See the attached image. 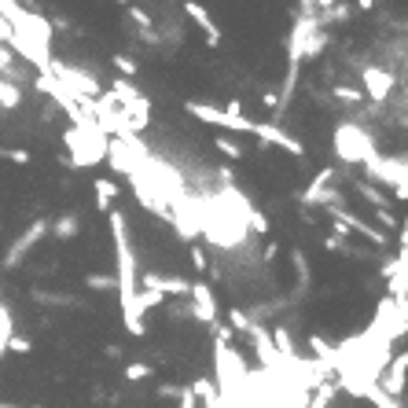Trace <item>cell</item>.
<instances>
[{
    "label": "cell",
    "mask_w": 408,
    "mask_h": 408,
    "mask_svg": "<svg viewBox=\"0 0 408 408\" xmlns=\"http://www.w3.org/2000/svg\"><path fill=\"white\" fill-rule=\"evenodd\" d=\"M111 240H114V257H118V272H114V291L122 302V324L133 338L147 335L144 316L136 313V291H140V269H136V254L133 243H129V221L125 213L111 210Z\"/></svg>",
    "instance_id": "1"
},
{
    "label": "cell",
    "mask_w": 408,
    "mask_h": 408,
    "mask_svg": "<svg viewBox=\"0 0 408 408\" xmlns=\"http://www.w3.org/2000/svg\"><path fill=\"white\" fill-rule=\"evenodd\" d=\"M63 140H67V147H70V162L67 166L89 169V166H100L107 159V140L111 136L92 122V125H70L67 133H63Z\"/></svg>",
    "instance_id": "2"
},
{
    "label": "cell",
    "mask_w": 408,
    "mask_h": 408,
    "mask_svg": "<svg viewBox=\"0 0 408 408\" xmlns=\"http://www.w3.org/2000/svg\"><path fill=\"white\" fill-rule=\"evenodd\" d=\"M375 136L360 122H338L335 125V159L346 166H368L375 159Z\"/></svg>",
    "instance_id": "3"
},
{
    "label": "cell",
    "mask_w": 408,
    "mask_h": 408,
    "mask_svg": "<svg viewBox=\"0 0 408 408\" xmlns=\"http://www.w3.org/2000/svg\"><path fill=\"white\" fill-rule=\"evenodd\" d=\"M240 107H243L240 100H232V103H225V107H213V103L188 100V103H184V111H188L191 118L206 122V125L232 129V133H250V129H254V122H250V118H243V111H240Z\"/></svg>",
    "instance_id": "4"
},
{
    "label": "cell",
    "mask_w": 408,
    "mask_h": 408,
    "mask_svg": "<svg viewBox=\"0 0 408 408\" xmlns=\"http://www.w3.org/2000/svg\"><path fill=\"white\" fill-rule=\"evenodd\" d=\"M364 173H368L372 181L390 184L397 203L408 199V169H404V159H382V155H375L368 166H364Z\"/></svg>",
    "instance_id": "5"
},
{
    "label": "cell",
    "mask_w": 408,
    "mask_h": 408,
    "mask_svg": "<svg viewBox=\"0 0 408 408\" xmlns=\"http://www.w3.org/2000/svg\"><path fill=\"white\" fill-rule=\"evenodd\" d=\"M298 199H302L306 206H342V195H338V169H335V166L320 169V173L313 177V184H309Z\"/></svg>",
    "instance_id": "6"
},
{
    "label": "cell",
    "mask_w": 408,
    "mask_h": 408,
    "mask_svg": "<svg viewBox=\"0 0 408 408\" xmlns=\"http://www.w3.org/2000/svg\"><path fill=\"white\" fill-rule=\"evenodd\" d=\"M48 235V221H33L26 232H18L15 240H11V247H8V254H4V269H18L30 257V250L41 243Z\"/></svg>",
    "instance_id": "7"
},
{
    "label": "cell",
    "mask_w": 408,
    "mask_h": 408,
    "mask_svg": "<svg viewBox=\"0 0 408 408\" xmlns=\"http://www.w3.org/2000/svg\"><path fill=\"white\" fill-rule=\"evenodd\" d=\"M360 81H364V96H368L375 107H382L386 100H390V92H394V85H397V77L386 70V67H375V63H368V67L360 70Z\"/></svg>",
    "instance_id": "8"
},
{
    "label": "cell",
    "mask_w": 408,
    "mask_h": 408,
    "mask_svg": "<svg viewBox=\"0 0 408 408\" xmlns=\"http://www.w3.org/2000/svg\"><path fill=\"white\" fill-rule=\"evenodd\" d=\"M188 302H191V316L199 320V324H218V294H213V287L210 284H203V280H191V291H188Z\"/></svg>",
    "instance_id": "9"
},
{
    "label": "cell",
    "mask_w": 408,
    "mask_h": 408,
    "mask_svg": "<svg viewBox=\"0 0 408 408\" xmlns=\"http://www.w3.org/2000/svg\"><path fill=\"white\" fill-rule=\"evenodd\" d=\"M404 368H408V353L401 350L386 368L379 372V379H375V386L386 394V397H394V401H401L404 397Z\"/></svg>",
    "instance_id": "10"
},
{
    "label": "cell",
    "mask_w": 408,
    "mask_h": 408,
    "mask_svg": "<svg viewBox=\"0 0 408 408\" xmlns=\"http://www.w3.org/2000/svg\"><path fill=\"white\" fill-rule=\"evenodd\" d=\"M250 133L262 140V144H276V147H280V151H287V155H306L302 140H294L291 133H284V129H280V125H272V122H254Z\"/></svg>",
    "instance_id": "11"
},
{
    "label": "cell",
    "mask_w": 408,
    "mask_h": 408,
    "mask_svg": "<svg viewBox=\"0 0 408 408\" xmlns=\"http://www.w3.org/2000/svg\"><path fill=\"white\" fill-rule=\"evenodd\" d=\"M184 15L206 33V45H210V48L221 45V26H218V18H213V15L199 4V0H184Z\"/></svg>",
    "instance_id": "12"
},
{
    "label": "cell",
    "mask_w": 408,
    "mask_h": 408,
    "mask_svg": "<svg viewBox=\"0 0 408 408\" xmlns=\"http://www.w3.org/2000/svg\"><path fill=\"white\" fill-rule=\"evenodd\" d=\"M140 287H151V291H159L162 298H166V294L188 298V291H191V280H184V276H162V272H147Z\"/></svg>",
    "instance_id": "13"
},
{
    "label": "cell",
    "mask_w": 408,
    "mask_h": 408,
    "mask_svg": "<svg viewBox=\"0 0 408 408\" xmlns=\"http://www.w3.org/2000/svg\"><path fill=\"white\" fill-rule=\"evenodd\" d=\"M92 195H96V210H100V213H111V210H114V199H118V181H111V177H96Z\"/></svg>",
    "instance_id": "14"
},
{
    "label": "cell",
    "mask_w": 408,
    "mask_h": 408,
    "mask_svg": "<svg viewBox=\"0 0 408 408\" xmlns=\"http://www.w3.org/2000/svg\"><path fill=\"white\" fill-rule=\"evenodd\" d=\"M0 107H4V111H18V107H23V89H18V81L0 77Z\"/></svg>",
    "instance_id": "15"
},
{
    "label": "cell",
    "mask_w": 408,
    "mask_h": 408,
    "mask_svg": "<svg viewBox=\"0 0 408 408\" xmlns=\"http://www.w3.org/2000/svg\"><path fill=\"white\" fill-rule=\"evenodd\" d=\"M11 335H15V313H11L8 302H0V360H4V353H8V338Z\"/></svg>",
    "instance_id": "16"
},
{
    "label": "cell",
    "mask_w": 408,
    "mask_h": 408,
    "mask_svg": "<svg viewBox=\"0 0 408 408\" xmlns=\"http://www.w3.org/2000/svg\"><path fill=\"white\" fill-rule=\"evenodd\" d=\"M52 235H55V240H74V235L81 232V221H77V213H63V218L48 228Z\"/></svg>",
    "instance_id": "17"
},
{
    "label": "cell",
    "mask_w": 408,
    "mask_h": 408,
    "mask_svg": "<svg viewBox=\"0 0 408 408\" xmlns=\"http://www.w3.org/2000/svg\"><path fill=\"white\" fill-rule=\"evenodd\" d=\"M291 265L298 272V291H309L313 272H309V262H306V250H291Z\"/></svg>",
    "instance_id": "18"
},
{
    "label": "cell",
    "mask_w": 408,
    "mask_h": 408,
    "mask_svg": "<svg viewBox=\"0 0 408 408\" xmlns=\"http://www.w3.org/2000/svg\"><path fill=\"white\" fill-rule=\"evenodd\" d=\"M360 397H364V401H368L372 408H404L401 401H394V397H386V394L379 390V386H375V382H372V386H364V394H360Z\"/></svg>",
    "instance_id": "19"
},
{
    "label": "cell",
    "mask_w": 408,
    "mask_h": 408,
    "mask_svg": "<svg viewBox=\"0 0 408 408\" xmlns=\"http://www.w3.org/2000/svg\"><path fill=\"white\" fill-rule=\"evenodd\" d=\"M111 63H114V70H118L125 81H133V77L140 74V63H136L133 55H125V52H114V55H111Z\"/></svg>",
    "instance_id": "20"
},
{
    "label": "cell",
    "mask_w": 408,
    "mask_h": 408,
    "mask_svg": "<svg viewBox=\"0 0 408 408\" xmlns=\"http://www.w3.org/2000/svg\"><path fill=\"white\" fill-rule=\"evenodd\" d=\"M155 306H166V298H162L159 291H151V287H140V291H136V313L144 316L147 309H155Z\"/></svg>",
    "instance_id": "21"
},
{
    "label": "cell",
    "mask_w": 408,
    "mask_h": 408,
    "mask_svg": "<svg viewBox=\"0 0 408 408\" xmlns=\"http://www.w3.org/2000/svg\"><path fill=\"white\" fill-rule=\"evenodd\" d=\"M151 364H147V360H129L125 364V368H122V375L129 379V382H144V379H151Z\"/></svg>",
    "instance_id": "22"
},
{
    "label": "cell",
    "mask_w": 408,
    "mask_h": 408,
    "mask_svg": "<svg viewBox=\"0 0 408 408\" xmlns=\"http://www.w3.org/2000/svg\"><path fill=\"white\" fill-rule=\"evenodd\" d=\"M33 302L41 306H77V298L74 294H48V291H30Z\"/></svg>",
    "instance_id": "23"
},
{
    "label": "cell",
    "mask_w": 408,
    "mask_h": 408,
    "mask_svg": "<svg viewBox=\"0 0 408 408\" xmlns=\"http://www.w3.org/2000/svg\"><path fill=\"white\" fill-rule=\"evenodd\" d=\"M85 287L107 294V291H114V276L111 272H89V276H85Z\"/></svg>",
    "instance_id": "24"
},
{
    "label": "cell",
    "mask_w": 408,
    "mask_h": 408,
    "mask_svg": "<svg viewBox=\"0 0 408 408\" xmlns=\"http://www.w3.org/2000/svg\"><path fill=\"white\" fill-rule=\"evenodd\" d=\"M357 191L364 195V203H372V210H386V195L375 188V184H364V181H357Z\"/></svg>",
    "instance_id": "25"
},
{
    "label": "cell",
    "mask_w": 408,
    "mask_h": 408,
    "mask_svg": "<svg viewBox=\"0 0 408 408\" xmlns=\"http://www.w3.org/2000/svg\"><path fill=\"white\" fill-rule=\"evenodd\" d=\"M0 159H4V162H15V166H30V162H33V155L23 151V147H0Z\"/></svg>",
    "instance_id": "26"
},
{
    "label": "cell",
    "mask_w": 408,
    "mask_h": 408,
    "mask_svg": "<svg viewBox=\"0 0 408 408\" xmlns=\"http://www.w3.org/2000/svg\"><path fill=\"white\" fill-rule=\"evenodd\" d=\"M213 144H218V151L228 155L232 162H240V159H243V147L235 144V140H228V136H213Z\"/></svg>",
    "instance_id": "27"
},
{
    "label": "cell",
    "mask_w": 408,
    "mask_h": 408,
    "mask_svg": "<svg viewBox=\"0 0 408 408\" xmlns=\"http://www.w3.org/2000/svg\"><path fill=\"white\" fill-rule=\"evenodd\" d=\"M228 324H232L235 331H247V335H250L254 316H250V313H243V309H228Z\"/></svg>",
    "instance_id": "28"
},
{
    "label": "cell",
    "mask_w": 408,
    "mask_h": 408,
    "mask_svg": "<svg viewBox=\"0 0 408 408\" xmlns=\"http://www.w3.org/2000/svg\"><path fill=\"white\" fill-rule=\"evenodd\" d=\"M335 100H342V103H364V92L350 89V85H335Z\"/></svg>",
    "instance_id": "29"
},
{
    "label": "cell",
    "mask_w": 408,
    "mask_h": 408,
    "mask_svg": "<svg viewBox=\"0 0 408 408\" xmlns=\"http://www.w3.org/2000/svg\"><path fill=\"white\" fill-rule=\"evenodd\" d=\"M8 350H11V353H30L33 342H30L26 335H11V338H8Z\"/></svg>",
    "instance_id": "30"
},
{
    "label": "cell",
    "mask_w": 408,
    "mask_h": 408,
    "mask_svg": "<svg viewBox=\"0 0 408 408\" xmlns=\"http://www.w3.org/2000/svg\"><path fill=\"white\" fill-rule=\"evenodd\" d=\"M375 218L382 221V228H386V232H394V228L401 232V221H397L394 213H390V206H386V210H375Z\"/></svg>",
    "instance_id": "31"
},
{
    "label": "cell",
    "mask_w": 408,
    "mask_h": 408,
    "mask_svg": "<svg viewBox=\"0 0 408 408\" xmlns=\"http://www.w3.org/2000/svg\"><path fill=\"white\" fill-rule=\"evenodd\" d=\"M191 265H195L199 272H206V269H210V262H206V250H203V247H191Z\"/></svg>",
    "instance_id": "32"
},
{
    "label": "cell",
    "mask_w": 408,
    "mask_h": 408,
    "mask_svg": "<svg viewBox=\"0 0 408 408\" xmlns=\"http://www.w3.org/2000/svg\"><path fill=\"white\" fill-rule=\"evenodd\" d=\"M181 390H184V386H173V382H166V386H159V397H181Z\"/></svg>",
    "instance_id": "33"
},
{
    "label": "cell",
    "mask_w": 408,
    "mask_h": 408,
    "mask_svg": "<svg viewBox=\"0 0 408 408\" xmlns=\"http://www.w3.org/2000/svg\"><path fill=\"white\" fill-rule=\"evenodd\" d=\"M331 4H338V0H313V8H309V11H316V15H320V11H328Z\"/></svg>",
    "instance_id": "34"
},
{
    "label": "cell",
    "mask_w": 408,
    "mask_h": 408,
    "mask_svg": "<svg viewBox=\"0 0 408 408\" xmlns=\"http://www.w3.org/2000/svg\"><path fill=\"white\" fill-rule=\"evenodd\" d=\"M0 41H11V26L4 23V18H0Z\"/></svg>",
    "instance_id": "35"
},
{
    "label": "cell",
    "mask_w": 408,
    "mask_h": 408,
    "mask_svg": "<svg viewBox=\"0 0 408 408\" xmlns=\"http://www.w3.org/2000/svg\"><path fill=\"white\" fill-rule=\"evenodd\" d=\"M357 8H364V11H372V8H375V0H357Z\"/></svg>",
    "instance_id": "36"
},
{
    "label": "cell",
    "mask_w": 408,
    "mask_h": 408,
    "mask_svg": "<svg viewBox=\"0 0 408 408\" xmlns=\"http://www.w3.org/2000/svg\"><path fill=\"white\" fill-rule=\"evenodd\" d=\"M0 408H18V404H11V401H0Z\"/></svg>",
    "instance_id": "37"
},
{
    "label": "cell",
    "mask_w": 408,
    "mask_h": 408,
    "mask_svg": "<svg viewBox=\"0 0 408 408\" xmlns=\"http://www.w3.org/2000/svg\"><path fill=\"white\" fill-rule=\"evenodd\" d=\"M118 4H133V0H118Z\"/></svg>",
    "instance_id": "38"
}]
</instances>
